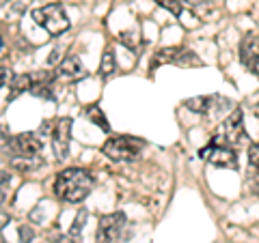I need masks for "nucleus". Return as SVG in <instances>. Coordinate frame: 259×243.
<instances>
[{
    "label": "nucleus",
    "instance_id": "obj_29",
    "mask_svg": "<svg viewBox=\"0 0 259 243\" xmlns=\"http://www.w3.org/2000/svg\"><path fill=\"white\" fill-rule=\"evenodd\" d=\"M0 3H3V0H0Z\"/></svg>",
    "mask_w": 259,
    "mask_h": 243
},
{
    "label": "nucleus",
    "instance_id": "obj_17",
    "mask_svg": "<svg viewBox=\"0 0 259 243\" xmlns=\"http://www.w3.org/2000/svg\"><path fill=\"white\" fill-rule=\"evenodd\" d=\"M87 220H89V213L84 211V209H80L78 215H76V220H74V224H71V230H69L71 237H80V234H82L84 226H87Z\"/></svg>",
    "mask_w": 259,
    "mask_h": 243
},
{
    "label": "nucleus",
    "instance_id": "obj_21",
    "mask_svg": "<svg viewBox=\"0 0 259 243\" xmlns=\"http://www.w3.org/2000/svg\"><path fill=\"white\" fill-rule=\"evenodd\" d=\"M248 164L255 166V168H259V140L253 142V144L248 147Z\"/></svg>",
    "mask_w": 259,
    "mask_h": 243
},
{
    "label": "nucleus",
    "instance_id": "obj_23",
    "mask_svg": "<svg viewBox=\"0 0 259 243\" xmlns=\"http://www.w3.org/2000/svg\"><path fill=\"white\" fill-rule=\"evenodd\" d=\"M9 222H11V215L7 211H0V230H3L5 226H9Z\"/></svg>",
    "mask_w": 259,
    "mask_h": 243
},
{
    "label": "nucleus",
    "instance_id": "obj_11",
    "mask_svg": "<svg viewBox=\"0 0 259 243\" xmlns=\"http://www.w3.org/2000/svg\"><path fill=\"white\" fill-rule=\"evenodd\" d=\"M56 76L74 80V78L84 76V67H82V63H80V60L76 58V56H67L65 60H61L59 69H56Z\"/></svg>",
    "mask_w": 259,
    "mask_h": 243
},
{
    "label": "nucleus",
    "instance_id": "obj_18",
    "mask_svg": "<svg viewBox=\"0 0 259 243\" xmlns=\"http://www.w3.org/2000/svg\"><path fill=\"white\" fill-rule=\"evenodd\" d=\"M156 3L162 7V9H166L168 13H173V15L182 13V3L180 0H156Z\"/></svg>",
    "mask_w": 259,
    "mask_h": 243
},
{
    "label": "nucleus",
    "instance_id": "obj_16",
    "mask_svg": "<svg viewBox=\"0 0 259 243\" xmlns=\"http://www.w3.org/2000/svg\"><path fill=\"white\" fill-rule=\"evenodd\" d=\"M87 116L93 120V123L102 129V132H110V125H108V120H106V116H104V112H102V108L100 106H91L87 110Z\"/></svg>",
    "mask_w": 259,
    "mask_h": 243
},
{
    "label": "nucleus",
    "instance_id": "obj_20",
    "mask_svg": "<svg viewBox=\"0 0 259 243\" xmlns=\"http://www.w3.org/2000/svg\"><path fill=\"white\" fill-rule=\"evenodd\" d=\"M11 185V174L5 172V170H0V202L7 198V190H9Z\"/></svg>",
    "mask_w": 259,
    "mask_h": 243
},
{
    "label": "nucleus",
    "instance_id": "obj_7",
    "mask_svg": "<svg viewBox=\"0 0 259 243\" xmlns=\"http://www.w3.org/2000/svg\"><path fill=\"white\" fill-rule=\"evenodd\" d=\"M125 226V215L123 213H108V215H102L100 226H97V232H95V239L97 243H115L119 239L121 230Z\"/></svg>",
    "mask_w": 259,
    "mask_h": 243
},
{
    "label": "nucleus",
    "instance_id": "obj_30",
    "mask_svg": "<svg viewBox=\"0 0 259 243\" xmlns=\"http://www.w3.org/2000/svg\"><path fill=\"white\" fill-rule=\"evenodd\" d=\"M257 108H259V106H257Z\"/></svg>",
    "mask_w": 259,
    "mask_h": 243
},
{
    "label": "nucleus",
    "instance_id": "obj_1",
    "mask_svg": "<svg viewBox=\"0 0 259 243\" xmlns=\"http://www.w3.org/2000/svg\"><path fill=\"white\" fill-rule=\"evenodd\" d=\"M95 179L93 174L84 168H65L56 174L54 181V194L65 202L78 205L82 202L89 194L93 192Z\"/></svg>",
    "mask_w": 259,
    "mask_h": 243
},
{
    "label": "nucleus",
    "instance_id": "obj_22",
    "mask_svg": "<svg viewBox=\"0 0 259 243\" xmlns=\"http://www.w3.org/2000/svg\"><path fill=\"white\" fill-rule=\"evenodd\" d=\"M20 239H22V243H30L32 239H35V232H32V228H30V226H26V224H24V226H20Z\"/></svg>",
    "mask_w": 259,
    "mask_h": 243
},
{
    "label": "nucleus",
    "instance_id": "obj_19",
    "mask_svg": "<svg viewBox=\"0 0 259 243\" xmlns=\"http://www.w3.org/2000/svg\"><path fill=\"white\" fill-rule=\"evenodd\" d=\"M119 39L123 41L127 47H132V50H136V45H139V32L136 30H132V32H127V30H123L119 35Z\"/></svg>",
    "mask_w": 259,
    "mask_h": 243
},
{
    "label": "nucleus",
    "instance_id": "obj_27",
    "mask_svg": "<svg viewBox=\"0 0 259 243\" xmlns=\"http://www.w3.org/2000/svg\"><path fill=\"white\" fill-rule=\"evenodd\" d=\"M56 243H76V241H69L67 237H61V239H59V241H56Z\"/></svg>",
    "mask_w": 259,
    "mask_h": 243
},
{
    "label": "nucleus",
    "instance_id": "obj_12",
    "mask_svg": "<svg viewBox=\"0 0 259 243\" xmlns=\"http://www.w3.org/2000/svg\"><path fill=\"white\" fill-rule=\"evenodd\" d=\"M180 3L182 5H188L190 9H192V13L199 15V18H203V20L212 18L214 11H216V5L212 3V0H180Z\"/></svg>",
    "mask_w": 259,
    "mask_h": 243
},
{
    "label": "nucleus",
    "instance_id": "obj_24",
    "mask_svg": "<svg viewBox=\"0 0 259 243\" xmlns=\"http://www.w3.org/2000/svg\"><path fill=\"white\" fill-rule=\"evenodd\" d=\"M250 192L259 196V168H257V172H255V176H253V183H250Z\"/></svg>",
    "mask_w": 259,
    "mask_h": 243
},
{
    "label": "nucleus",
    "instance_id": "obj_10",
    "mask_svg": "<svg viewBox=\"0 0 259 243\" xmlns=\"http://www.w3.org/2000/svg\"><path fill=\"white\" fill-rule=\"evenodd\" d=\"M240 60L250 71L259 76V35H246L240 41Z\"/></svg>",
    "mask_w": 259,
    "mask_h": 243
},
{
    "label": "nucleus",
    "instance_id": "obj_3",
    "mask_svg": "<svg viewBox=\"0 0 259 243\" xmlns=\"http://www.w3.org/2000/svg\"><path fill=\"white\" fill-rule=\"evenodd\" d=\"M145 142L136 136H112L102 147L104 155L110 161H130L141 155Z\"/></svg>",
    "mask_w": 259,
    "mask_h": 243
},
{
    "label": "nucleus",
    "instance_id": "obj_8",
    "mask_svg": "<svg viewBox=\"0 0 259 243\" xmlns=\"http://www.w3.org/2000/svg\"><path fill=\"white\" fill-rule=\"evenodd\" d=\"M69 138H71V118H59L52 127V151L54 157L63 161L69 155Z\"/></svg>",
    "mask_w": 259,
    "mask_h": 243
},
{
    "label": "nucleus",
    "instance_id": "obj_9",
    "mask_svg": "<svg viewBox=\"0 0 259 243\" xmlns=\"http://www.w3.org/2000/svg\"><path fill=\"white\" fill-rule=\"evenodd\" d=\"M203 159H207L216 168H238V155L231 147H223V144H209V147L201 149L199 153Z\"/></svg>",
    "mask_w": 259,
    "mask_h": 243
},
{
    "label": "nucleus",
    "instance_id": "obj_26",
    "mask_svg": "<svg viewBox=\"0 0 259 243\" xmlns=\"http://www.w3.org/2000/svg\"><path fill=\"white\" fill-rule=\"evenodd\" d=\"M7 80H9V71H7V69H0V86H3Z\"/></svg>",
    "mask_w": 259,
    "mask_h": 243
},
{
    "label": "nucleus",
    "instance_id": "obj_5",
    "mask_svg": "<svg viewBox=\"0 0 259 243\" xmlns=\"http://www.w3.org/2000/svg\"><path fill=\"white\" fill-rule=\"evenodd\" d=\"M156 65H177V67H201V58L186 47H162L153 56Z\"/></svg>",
    "mask_w": 259,
    "mask_h": 243
},
{
    "label": "nucleus",
    "instance_id": "obj_4",
    "mask_svg": "<svg viewBox=\"0 0 259 243\" xmlns=\"http://www.w3.org/2000/svg\"><path fill=\"white\" fill-rule=\"evenodd\" d=\"M244 138H246L244 118H242V110L236 108V110L229 112V116H227L221 125H218L216 136L212 138V140H214V144L221 142L223 147H233V144H240Z\"/></svg>",
    "mask_w": 259,
    "mask_h": 243
},
{
    "label": "nucleus",
    "instance_id": "obj_14",
    "mask_svg": "<svg viewBox=\"0 0 259 243\" xmlns=\"http://www.w3.org/2000/svg\"><path fill=\"white\" fill-rule=\"evenodd\" d=\"M11 166L15 170H22V172H30V170H35L41 166V157H13L11 159Z\"/></svg>",
    "mask_w": 259,
    "mask_h": 243
},
{
    "label": "nucleus",
    "instance_id": "obj_28",
    "mask_svg": "<svg viewBox=\"0 0 259 243\" xmlns=\"http://www.w3.org/2000/svg\"><path fill=\"white\" fill-rule=\"evenodd\" d=\"M0 47H3V37H0Z\"/></svg>",
    "mask_w": 259,
    "mask_h": 243
},
{
    "label": "nucleus",
    "instance_id": "obj_6",
    "mask_svg": "<svg viewBox=\"0 0 259 243\" xmlns=\"http://www.w3.org/2000/svg\"><path fill=\"white\" fill-rule=\"evenodd\" d=\"M5 144H7V149L13 153V157H37L39 153H41V140L32 132L7 138Z\"/></svg>",
    "mask_w": 259,
    "mask_h": 243
},
{
    "label": "nucleus",
    "instance_id": "obj_15",
    "mask_svg": "<svg viewBox=\"0 0 259 243\" xmlns=\"http://www.w3.org/2000/svg\"><path fill=\"white\" fill-rule=\"evenodd\" d=\"M117 71V58H115V52L106 50L102 56V65H100V74L102 78H110L112 74Z\"/></svg>",
    "mask_w": 259,
    "mask_h": 243
},
{
    "label": "nucleus",
    "instance_id": "obj_13",
    "mask_svg": "<svg viewBox=\"0 0 259 243\" xmlns=\"http://www.w3.org/2000/svg\"><path fill=\"white\" fill-rule=\"evenodd\" d=\"M30 86H32V76H26V74L15 76L11 80V84H9V99H15L18 95L30 91Z\"/></svg>",
    "mask_w": 259,
    "mask_h": 243
},
{
    "label": "nucleus",
    "instance_id": "obj_2",
    "mask_svg": "<svg viewBox=\"0 0 259 243\" xmlns=\"http://www.w3.org/2000/svg\"><path fill=\"white\" fill-rule=\"evenodd\" d=\"M32 20H35L37 26H41L50 37H61L63 32L69 30V18L59 3H52V5L35 9L32 11Z\"/></svg>",
    "mask_w": 259,
    "mask_h": 243
},
{
    "label": "nucleus",
    "instance_id": "obj_25",
    "mask_svg": "<svg viewBox=\"0 0 259 243\" xmlns=\"http://www.w3.org/2000/svg\"><path fill=\"white\" fill-rule=\"evenodd\" d=\"M59 58H61V50L56 47V50H52V54H50V58H48V60H50V63H56Z\"/></svg>",
    "mask_w": 259,
    "mask_h": 243
}]
</instances>
